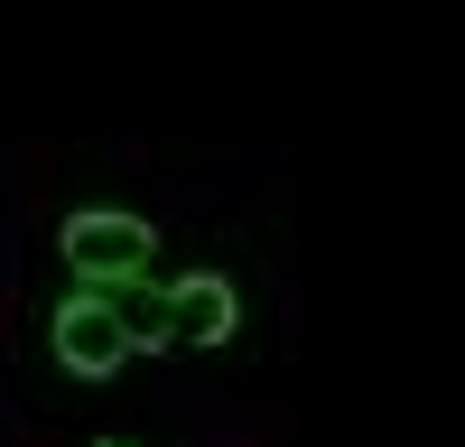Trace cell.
Listing matches in <instances>:
<instances>
[{"mask_svg": "<svg viewBox=\"0 0 465 447\" xmlns=\"http://www.w3.org/2000/svg\"><path fill=\"white\" fill-rule=\"evenodd\" d=\"M56 252H65V271H74V280L112 289V280H140V271H149L159 233H149L140 214H122V205H74V214H65V233H56Z\"/></svg>", "mask_w": 465, "mask_h": 447, "instance_id": "1", "label": "cell"}, {"mask_svg": "<svg viewBox=\"0 0 465 447\" xmlns=\"http://www.w3.org/2000/svg\"><path fill=\"white\" fill-rule=\"evenodd\" d=\"M47 345H56V363L74 372V382H112L140 345L122 335V317H112V298L94 289V280H74V298H56V317H47Z\"/></svg>", "mask_w": 465, "mask_h": 447, "instance_id": "2", "label": "cell"}, {"mask_svg": "<svg viewBox=\"0 0 465 447\" xmlns=\"http://www.w3.org/2000/svg\"><path fill=\"white\" fill-rule=\"evenodd\" d=\"M242 335V298L223 271H186L177 280V345H232Z\"/></svg>", "mask_w": 465, "mask_h": 447, "instance_id": "3", "label": "cell"}, {"mask_svg": "<svg viewBox=\"0 0 465 447\" xmlns=\"http://www.w3.org/2000/svg\"><path fill=\"white\" fill-rule=\"evenodd\" d=\"M103 298H112V317H122V335L140 354H177V289H159L140 271V280H112Z\"/></svg>", "mask_w": 465, "mask_h": 447, "instance_id": "4", "label": "cell"}, {"mask_svg": "<svg viewBox=\"0 0 465 447\" xmlns=\"http://www.w3.org/2000/svg\"><path fill=\"white\" fill-rule=\"evenodd\" d=\"M103 447H122V438H103Z\"/></svg>", "mask_w": 465, "mask_h": 447, "instance_id": "5", "label": "cell"}]
</instances>
